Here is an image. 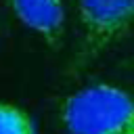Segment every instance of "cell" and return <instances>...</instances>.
I'll list each match as a JSON object with an SVG mask.
<instances>
[{
    "label": "cell",
    "mask_w": 134,
    "mask_h": 134,
    "mask_svg": "<svg viewBox=\"0 0 134 134\" xmlns=\"http://www.w3.org/2000/svg\"><path fill=\"white\" fill-rule=\"evenodd\" d=\"M61 119L71 134H134V98L113 84H94L63 100Z\"/></svg>",
    "instance_id": "6da1fadb"
},
{
    "label": "cell",
    "mask_w": 134,
    "mask_h": 134,
    "mask_svg": "<svg viewBox=\"0 0 134 134\" xmlns=\"http://www.w3.org/2000/svg\"><path fill=\"white\" fill-rule=\"evenodd\" d=\"M134 25V0H77L80 40L73 69L100 57Z\"/></svg>",
    "instance_id": "7a4b0ae2"
},
{
    "label": "cell",
    "mask_w": 134,
    "mask_h": 134,
    "mask_svg": "<svg viewBox=\"0 0 134 134\" xmlns=\"http://www.w3.org/2000/svg\"><path fill=\"white\" fill-rule=\"evenodd\" d=\"M15 17L48 46H57L65 25V0H8Z\"/></svg>",
    "instance_id": "3957f363"
},
{
    "label": "cell",
    "mask_w": 134,
    "mask_h": 134,
    "mask_svg": "<svg viewBox=\"0 0 134 134\" xmlns=\"http://www.w3.org/2000/svg\"><path fill=\"white\" fill-rule=\"evenodd\" d=\"M0 134H34L29 115L15 105L0 103Z\"/></svg>",
    "instance_id": "277c9868"
}]
</instances>
